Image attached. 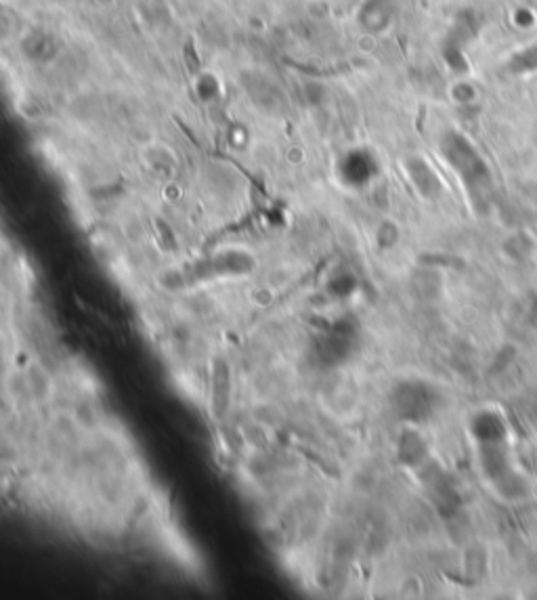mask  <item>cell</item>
Returning <instances> with one entry per match:
<instances>
[{
  "label": "cell",
  "instance_id": "cell-2",
  "mask_svg": "<svg viewBox=\"0 0 537 600\" xmlns=\"http://www.w3.org/2000/svg\"><path fill=\"white\" fill-rule=\"evenodd\" d=\"M422 483L428 497L432 500V504L439 508L443 517H449L460 508V491L447 477V472H441L434 466H430V470L422 477Z\"/></svg>",
  "mask_w": 537,
  "mask_h": 600
},
{
  "label": "cell",
  "instance_id": "cell-1",
  "mask_svg": "<svg viewBox=\"0 0 537 600\" xmlns=\"http://www.w3.org/2000/svg\"><path fill=\"white\" fill-rule=\"evenodd\" d=\"M439 408V390L422 380H403L390 393V410L403 422L420 424Z\"/></svg>",
  "mask_w": 537,
  "mask_h": 600
},
{
  "label": "cell",
  "instance_id": "cell-4",
  "mask_svg": "<svg viewBox=\"0 0 537 600\" xmlns=\"http://www.w3.org/2000/svg\"><path fill=\"white\" fill-rule=\"evenodd\" d=\"M428 457V451L424 441L412 430H405L399 439V460L405 466H422L424 460Z\"/></svg>",
  "mask_w": 537,
  "mask_h": 600
},
{
  "label": "cell",
  "instance_id": "cell-3",
  "mask_svg": "<svg viewBox=\"0 0 537 600\" xmlns=\"http://www.w3.org/2000/svg\"><path fill=\"white\" fill-rule=\"evenodd\" d=\"M472 435L476 443H504L506 426L496 412H481L472 422Z\"/></svg>",
  "mask_w": 537,
  "mask_h": 600
}]
</instances>
